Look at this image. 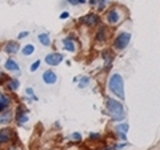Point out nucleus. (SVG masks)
Returning a JSON list of instances; mask_svg holds the SVG:
<instances>
[{"mask_svg": "<svg viewBox=\"0 0 160 150\" xmlns=\"http://www.w3.org/2000/svg\"><path fill=\"white\" fill-rule=\"evenodd\" d=\"M129 40H131V33H128V32L120 33L116 37V40H115V47L118 49H126L127 45L129 44Z\"/></svg>", "mask_w": 160, "mask_h": 150, "instance_id": "obj_3", "label": "nucleus"}, {"mask_svg": "<svg viewBox=\"0 0 160 150\" xmlns=\"http://www.w3.org/2000/svg\"><path fill=\"white\" fill-rule=\"evenodd\" d=\"M118 130L119 132H123L124 134H126L128 132V125H119L118 126Z\"/></svg>", "mask_w": 160, "mask_h": 150, "instance_id": "obj_20", "label": "nucleus"}, {"mask_svg": "<svg viewBox=\"0 0 160 150\" xmlns=\"http://www.w3.org/2000/svg\"><path fill=\"white\" fill-rule=\"evenodd\" d=\"M43 80H44V82L46 84L52 85V84H55L58 81V76L52 71H47V72H44V74H43Z\"/></svg>", "mask_w": 160, "mask_h": 150, "instance_id": "obj_5", "label": "nucleus"}, {"mask_svg": "<svg viewBox=\"0 0 160 150\" xmlns=\"http://www.w3.org/2000/svg\"><path fill=\"white\" fill-rule=\"evenodd\" d=\"M27 93H28V94H31V96L33 97V100H36V97H35V94H33V92H32V89H31V88H28V89H27Z\"/></svg>", "mask_w": 160, "mask_h": 150, "instance_id": "obj_26", "label": "nucleus"}, {"mask_svg": "<svg viewBox=\"0 0 160 150\" xmlns=\"http://www.w3.org/2000/svg\"><path fill=\"white\" fill-rule=\"evenodd\" d=\"M11 104V100L6 94H0V110H4L8 105Z\"/></svg>", "mask_w": 160, "mask_h": 150, "instance_id": "obj_11", "label": "nucleus"}, {"mask_svg": "<svg viewBox=\"0 0 160 150\" xmlns=\"http://www.w3.org/2000/svg\"><path fill=\"white\" fill-rule=\"evenodd\" d=\"M107 108L109 113L112 114V118L115 121H122L124 118V110H123V105L119 101L113 98H108L107 100Z\"/></svg>", "mask_w": 160, "mask_h": 150, "instance_id": "obj_2", "label": "nucleus"}, {"mask_svg": "<svg viewBox=\"0 0 160 150\" xmlns=\"http://www.w3.org/2000/svg\"><path fill=\"white\" fill-rule=\"evenodd\" d=\"M11 139V130L9 129H2L0 130V145L6 143Z\"/></svg>", "mask_w": 160, "mask_h": 150, "instance_id": "obj_7", "label": "nucleus"}, {"mask_svg": "<svg viewBox=\"0 0 160 150\" xmlns=\"http://www.w3.org/2000/svg\"><path fill=\"white\" fill-rule=\"evenodd\" d=\"M64 49H66V51H69V52H75V44H73V41L71 39H64Z\"/></svg>", "mask_w": 160, "mask_h": 150, "instance_id": "obj_14", "label": "nucleus"}, {"mask_svg": "<svg viewBox=\"0 0 160 150\" xmlns=\"http://www.w3.org/2000/svg\"><path fill=\"white\" fill-rule=\"evenodd\" d=\"M39 67H40V61H39V60H36V61H35L31 65V72H35L36 69H39Z\"/></svg>", "mask_w": 160, "mask_h": 150, "instance_id": "obj_21", "label": "nucleus"}, {"mask_svg": "<svg viewBox=\"0 0 160 150\" xmlns=\"http://www.w3.org/2000/svg\"><path fill=\"white\" fill-rule=\"evenodd\" d=\"M39 40H40V43H42L44 47H48L49 44H51V39H49L48 33H40L39 35Z\"/></svg>", "mask_w": 160, "mask_h": 150, "instance_id": "obj_15", "label": "nucleus"}, {"mask_svg": "<svg viewBox=\"0 0 160 150\" xmlns=\"http://www.w3.org/2000/svg\"><path fill=\"white\" fill-rule=\"evenodd\" d=\"M106 28L104 27H102L99 29V33H98V41H100V40H102V41H104V40H106Z\"/></svg>", "mask_w": 160, "mask_h": 150, "instance_id": "obj_17", "label": "nucleus"}, {"mask_svg": "<svg viewBox=\"0 0 160 150\" xmlns=\"http://www.w3.org/2000/svg\"><path fill=\"white\" fill-rule=\"evenodd\" d=\"M62 61H63L62 53H51V54H48V56H46V63L48 65L55 67V65H59Z\"/></svg>", "mask_w": 160, "mask_h": 150, "instance_id": "obj_4", "label": "nucleus"}, {"mask_svg": "<svg viewBox=\"0 0 160 150\" xmlns=\"http://www.w3.org/2000/svg\"><path fill=\"white\" fill-rule=\"evenodd\" d=\"M12 114L9 110H7L6 113H3L2 116H0V125H6V124H9L11 122V120H12Z\"/></svg>", "mask_w": 160, "mask_h": 150, "instance_id": "obj_12", "label": "nucleus"}, {"mask_svg": "<svg viewBox=\"0 0 160 150\" xmlns=\"http://www.w3.org/2000/svg\"><path fill=\"white\" fill-rule=\"evenodd\" d=\"M119 19H120V16H119V13H118L116 9H112V11H109L108 17H107L109 24H116L119 21Z\"/></svg>", "mask_w": 160, "mask_h": 150, "instance_id": "obj_10", "label": "nucleus"}, {"mask_svg": "<svg viewBox=\"0 0 160 150\" xmlns=\"http://www.w3.org/2000/svg\"><path fill=\"white\" fill-rule=\"evenodd\" d=\"M9 85H11V89H13V91H18L19 89V81L18 80H12V81L9 82Z\"/></svg>", "mask_w": 160, "mask_h": 150, "instance_id": "obj_19", "label": "nucleus"}, {"mask_svg": "<svg viewBox=\"0 0 160 150\" xmlns=\"http://www.w3.org/2000/svg\"><path fill=\"white\" fill-rule=\"evenodd\" d=\"M4 67H6L7 71H11V72H16V71H19L18 63L15 61V60H12V59H8L7 61H6V64H4Z\"/></svg>", "mask_w": 160, "mask_h": 150, "instance_id": "obj_8", "label": "nucleus"}, {"mask_svg": "<svg viewBox=\"0 0 160 150\" xmlns=\"http://www.w3.org/2000/svg\"><path fill=\"white\" fill-rule=\"evenodd\" d=\"M28 35H29V32H28V31H24V32H22V33L19 35V39H23V37L28 36Z\"/></svg>", "mask_w": 160, "mask_h": 150, "instance_id": "obj_23", "label": "nucleus"}, {"mask_svg": "<svg viewBox=\"0 0 160 150\" xmlns=\"http://www.w3.org/2000/svg\"><path fill=\"white\" fill-rule=\"evenodd\" d=\"M16 120H18V122H19V124L27 122V121H28L27 113H26V112H23V109H19V112H18V114H16Z\"/></svg>", "mask_w": 160, "mask_h": 150, "instance_id": "obj_13", "label": "nucleus"}, {"mask_svg": "<svg viewBox=\"0 0 160 150\" xmlns=\"http://www.w3.org/2000/svg\"><path fill=\"white\" fill-rule=\"evenodd\" d=\"M107 150H112V149H111V148H108V149H107Z\"/></svg>", "mask_w": 160, "mask_h": 150, "instance_id": "obj_27", "label": "nucleus"}, {"mask_svg": "<svg viewBox=\"0 0 160 150\" xmlns=\"http://www.w3.org/2000/svg\"><path fill=\"white\" fill-rule=\"evenodd\" d=\"M71 4H73V6H76V4H83L86 3V0H68Z\"/></svg>", "mask_w": 160, "mask_h": 150, "instance_id": "obj_22", "label": "nucleus"}, {"mask_svg": "<svg viewBox=\"0 0 160 150\" xmlns=\"http://www.w3.org/2000/svg\"><path fill=\"white\" fill-rule=\"evenodd\" d=\"M4 51H6L8 54H15L19 51V44L15 43V41H9L6 45V48H4Z\"/></svg>", "mask_w": 160, "mask_h": 150, "instance_id": "obj_6", "label": "nucleus"}, {"mask_svg": "<svg viewBox=\"0 0 160 150\" xmlns=\"http://www.w3.org/2000/svg\"><path fill=\"white\" fill-rule=\"evenodd\" d=\"M35 51V47L32 45V44H28V45H26L23 48V54L24 56H29V54H32Z\"/></svg>", "mask_w": 160, "mask_h": 150, "instance_id": "obj_16", "label": "nucleus"}, {"mask_svg": "<svg viewBox=\"0 0 160 150\" xmlns=\"http://www.w3.org/2000/svg\"><path fill=\"white\" fill-rule=\"evenodd\" d=\"M109 89L112 91V93H115V96L124 100V81L120 74L116 73L109 78Z\"/></svg>", "mask_w": 160, "mask_h": 150, "instance_id": "obj_1", "label": "nucleus"}, {"mask_svg": "<svg viewBox=\"0 0 160 150\" xmlns=\"http://www.w3.org/2000/svg\"><path fill=\"white\" fill-rule=\"evenodd\" d=\"M60 17H62V19H67V17H69V13L68 12H63L62 15H60Z\"/></svg>", "mask_w": 160, "mask_h": 150, "instance_id": "obj_25", "label": "nucleus"}, {"mask_svg": "<svg viewBox=\"0 0 160 150\" xmlns=\"http://www.w3.org/2000/svg\"><path fill=\"white\" fill-rule=\"evenodd\" d=\"M89 82V78L88 77H82V80H80V82H79V87L80 88H86L87 85Z\"/></svg>", "mask_w": 160, "mask_h": 150, "instance_id": "obj_18", "label": "nucleus"}, {"mask_svg": "<svg viewBox=\"0 0 160 150\" xmlns=\"http://www.w3.org/2000/svg\"><path fill=\"white\" fill-rule=\"evenodd\" d=\"M80 138H82V136H80L79 133H73L72 134V139H76V141H78V139H80Z\"/></svg>", "mask_w": 160, "mask_h": 150, "instance_id": "obj_24", "label": "nucleus"}, {"mask_svg": "<svg viewBox=\"0 0 160 150\" xmlns=\"http://www.w3.org/2000/svg\"><path fill=\"white\" fill-rule=\"evenodd\" d=\"M83 21L88 24V26H95V24H98L99 23V16H96L95 13H91V15H88V16H86L83 19Z\"/></svg>", "mask_w": 160, "mask_h": 150, "instance_id": "obj_9", "label": "nucleus"}]
</instances>
